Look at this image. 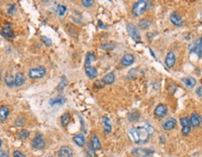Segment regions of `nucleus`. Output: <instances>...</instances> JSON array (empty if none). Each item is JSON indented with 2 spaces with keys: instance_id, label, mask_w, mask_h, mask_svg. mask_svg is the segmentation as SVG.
<instances>
[{
  "instance_id": "nucleus-1",
  "label": "nucleus",
  "mask_w": 202,
  "mask_h": 157,
  "mask_svg": "<svg viewBox=\"0 0 202 157\" xmlns=\"http://www.w3.org/2000/svg\"><path fill=\"white\" fill-rule=\"evenodd\" d=\"M129 134L132 138V140L137 143V144H143L146 143L149 140L150 135L149 133L143 128L142 126L140 127H134L129 130Z\"/></svg>"
},
{
  "instance_id": "nucleus-2",
  "label": "nucleus",
  "mask_w": 202,
  "mask_h": 157,
  "mask_svg": "<svg viewBox=\"0 0 202 157\" xmlns=\"http://www.w3.org/2000/svg\"><path fill=\"white\" fill-rule=\"evenodd\" d=\"M147 7H148V2L144 0H140L134 4L132 12L135 16H140L141 14H143L146 11Z\"/></svg>"
},
{
  "instance_id": "nucleus-3",
  "label": "nucleus",
  "mask_w": 202,
  "mask_h": 157,
  "mask_svg": "<svg viewBox=\"0 0 202 157\" xmlns=\"http://www.w3.org/2000/svg\"><path fill=\"white\" fill-rule=\"evenodd\" d=\"M126 30H127L129 36L133 38V40H135L136 42H140V31H139L138 27H137L134 23H127V25H126Z\"/></svg>"
},
{
  "instance_id": "nucleus-4",
  "label": "nucleus",
  "mask_w": 202,
  "mask_h": 157,
  "mask_svg": "<svg viewBox=\"0 0 202 157\" xmlns=\"http://www.w3.org/2000/svg\"><path fill=\"white\" fill-rule=\"evenodd\" d=\"M46 74V68L43 66H37L35 68L30 69L29 71V77L31 79H41Z\"/></svg>"
},
{
  "instance_id": "nucleus-5",
  "label": "nucleus",
  "mask_w": 202,
  "mask_h": 157,
  "mask_svg": "<svg viewBox=\"0 0 202 157\" xmlns=\"http://www.w3.org/2000/svg\"><path fill=\"white\" fill-rule=\"evenodd\" d=\"M32 146L36 150H42L45 147V140L41 134H38L35 139L32 140Z\"/></svg>"
},
{
  "instance_id": "nucleus-6",
  "label": "nucleus",
  "mask_w": 202,
  "mask_h": 157,
  "mask_svg": "<svg viewBox=\"0 0 202 157\" xmlns=\"http://www.w3.org/2000/svg\"><path fill=\"white\" fill-rule=\"evenodd\" d=\"M153 153L152 150L147 148H136L132 151V155L136 157H146Z\"/></svg>"
},
{
  "instance_id": "nucleus-7",
  "label": "nucleus",
  "mask_w": 202,
  "mask_h": 157,
  "mask_svg": "<svg viewBox=\"0 0 202 157\" xmlns=\"http://www.w3.org/2000/svg\"><path fill=\"white\" fill-rule=\"evenodd\" d=\"M168 113V108L164 104H159L155 109V115L157 118H163Z\"/></svg>"
},
{
  "instance_id": "nucleus-8",
  "label": "nucleus",
  "mask_w": 202,
  "mask_h": 157,
  "mask_svg": "<svg viewBox=\"0 0 202 157\" xmlns=\"http://www.w3.org/2000/svg\"><path fill=\"white\" fill-rule=\"evenodd\" d=\"M1 34L6 38L12 37H13V30L11 28V24L8 23V22L5 23L4 26H3V28H2V30H1Z\"/></svg>"
},
{
  "instance_id": "nucleus-9",
  "label": "nucleus",
  "mask_w": 202,
  "mask_h": 157,
  "mask_svg": "<svg viewBox=\"0 0 202 157\" xmlns=\"http://www.w3.org/2000/svg\"><path fill=\"white\" fill-rule=\"evenodd\" d=\"M59 157H73V151L68 146H62L58 151Z\"/></svg>"
},
{
  "instance_id": "nucleus-10",
  "label": "nucleus",
  "mask_w": 202,
  "mask_h": 157,
  "mask_svg": "<svg viewBox=\"0 0 202 157\" xmlns=\"http://www.w3.org/2000/svg\"><path fill=\"white\" fill-rule=\"evenodd\" d=\"M176 125H177V122H176L175 119H173V118H169V119H167V120L163 123L162 126H163L164 130L170 131V130H172V129L176 126Z\"/></svg>"
},
{
  "instance_id": "nucleus-11",
  "label": "nucleus",
  "mask_w": 202,
  "mask_h": 157,
  "mask_svg": "<svg viewBox=\"0 0 202 157\" xmlns=\"http://www.w3.org/2000/svg\"><path fill=\"white\" fill-rule=\"evenodd\" d=\"M175 62H176L175 54H174L173 52H170L167 54V57H166V60H165L166 66H167L169 68H171V67H173V66L175 65Z\"/></svg>"
},
{
  "instance_id": "nucleus-12",
  "label": "nucleus",
  "mask_w": 202,
  "mask_h": 157,
  "mask_svg": "<svg viewBox=\"0 0 202 157\" xmlns=\"http://www.w3.org/2000/svg\"><path fill=\"white\" fill-rule=\"evenodd\" d=\"M134 61H135V58H134V56H133L132 54H130V53H126V54L123 56L122 60H121V64H122L123 66H131V65L134 63Z\"/></svg>"
},
{
  "instance_id": "nucleus-13",
  "label": "nucleus",
  "mask_w": 202,
  "mask_h": 157,
  "mask_svg": "<svg viewBox=\"0 0 202 157\" xmlns=\"http://www.w3.org/2000/svg\"><path fill=\"white\" fill-rule=\"evenodd\" d=\"M190 125L194 127H198L201 124V116L198 113H193L190 117Z\"/></svg>"
},
{
  "instance_id": "nucleus-14",
  "label": "nucleus",
  "mask_w": 202,
  "mask_h": 157,
  "mask_svg": "<svg viewBox=\"0 0 202 157\" xmlns=\"http://www.w3.org/2000/svg\"><path fill=\"white\" fill-rule=\"evenodd\" d=\"M102 122H103V126H104V131L106 134H110L112 130V126H111V120L107 117V116H103L102 117Z\"/></svg>"
},
{
  "instance_id": "nucleus-15",
  "label": "nucleus",
  "mask_w": 202,
  "mask_h": 157,
  "mask_svg": "<svg viewBox=\"0 0 202 157\" xmlns=\"http://www.w3.org/2000/svg\"><path fill=\"white\" fill-rule=\"evenodd\" d=\"M170 22H171L174 25H176V26H182V25H183L182 18L179 16V14H178V13H176V12L171 13V14H170Z\"/></svg>"
},
{
  "instance_id": "nucleus-16",
  "label": "nucleus",
  "mask_w": 202,
  "mask_h": 157,
  "mask_svg": "<svg viewBox=\"0 0 202 157\" xmlns=\"http://www.w3.org/2000/svg\"><path fill=\"white\" fill-rule=\"evenodd\" d=\"M189 48H190V51H191V52H195V53H196V54H198L200 57H201L202 47H201V45H200V41H199V40H198V42L191 44V45L189 46Z\"/></svg>"
},
{
  "instance_id": "nucleus-17",
  "label": "nucleus",
  "mask_w": 202,
  "mask_h": 157,
  "mask_svg": "<svg viewBox=\"0 0 202 157\" xmlns=\"http://www.w3.org/2000/svg\"><path fill=\"white\" fill-rule=\"evenodd\" d=\"M14 79H15V86L17 87L22 86L25 81V76L23 75V73H21V72L17 73Z\"/></svg>"
},
{
  "instance_id": "nucleus-18",
  "label": "nucleus",
  "mask_w": 202,
  "mask_h": 157,
  "mask_svg": "<svg viewBox=\"0 0 202 157\" xmlns=\"http://www.w3.org/2000/svg\"><path fill=\"white\" fill-rule=\"evenodd\" d=\"M85 73H86V75H87L89 78H91V79H95V78L97 77V71H96V69L94 66H85Z\"/></svg>"
},
{
  "instance_id": "nucleus-19",
  "label": "nucleus",
  "mask_w": 202,
  "mask_h": 157,
  "mask_svg": "<svg viewBox=\"0 0 202 157\" xmlns=\"http://www.w3.org/2000/svg\"><path fill=\"white\" fill-rule=\"evenodd\" d=\"M91 145L94 148V150H99L101 148V143L99 139L96 136V135H92L91 137Z\"/></svg>"
},
{
  "instance_id": "nucleus-20",
  "label": "nucleus",
  "mask_w": 202,
  "mask_h": 157,
  "mask_svg": "<svg viewBox=\"0 0 202 157\" xmlns=\"http://www.w3.org/2000/svg\"><path fill=\"white\" fill-rule=\"evenodd\" d=\"M102 81L105 84H108V85L112 84L115 81V75L113 73H108L107 75L103 77Z\"/></svg>"
},
{
  "instance_id": "nucleus-21",
  "label": "nucleus",
  "mask_w": 202,
  "mask_h": 157,
  "mask_svg": "<svg viewBox=\"0 0 202 157\" xmlns=\"http://www.w3.org/2000/svg\"><path fill=\"white\" fill-rule=\"evenodd\" d=\"M73 140H74V142H75L78 146H80V147H82V146H84V144H85V138H84V136H83L82 134H78V135H76V136L73 138Z\"/></svg>"
},
{
  "instance_id": "nucleus-22",
  "label": "nucleus",
  "mask_w": 202,
  "mask_h": 157,
  "mask_svg": "<svg viewBox=\"0 0 202 157\" xmlns=\"http://www.w3.org/2000/svg\"><path fill=\"white\" fill-rule=\"evenodd\" d=\"M140 111H138V110H133V111H131V112L129 113V115H128V120H129L130 122H132V123L138 122V121L140 120Z\"/></svg>"
},
{
  "instance_id": "nucleus-23",
  "label": "nucleus",
  "mask_w": 202,
  "mask_h": 157,
  "mask_svg": "<svg viewBox=\"0 0 202 157\" xmlns=\"http://www.w3.org/2000/svg\"><path fill=\"white\" fill-rule=\"evenodd\" d=\"M182 81H183L187 87H189V88H193V87L196 85V83H197L196 80L193 79V78H184V79L182 80Z\"/></svg>"
},
{
  "instance_id": "nucleus-24",
  "label": "nucleus",
  "mask_w": 202,
  "mask_h": 157,
  "mask_svg": "<svg viewBox=\"0 0 202 157\" xmlns=\"http://www.w3.org/2000/svg\"><path fill=\"white\" fill-rule=\"evenodd\" d=\"M5 83L7 87H12L13 85H15V79L12 75L7 74L5 78Z\"/></svg>"
},
{
  "instance_id": "nucleus-25",
  "label": "nucleus",
  "mask_w": 202,
  "mask_h": 157,
  "mask_svg": "<svg viewBox=\"0 0 202 157\" xmlns=\"http://www.w3.org/2000/svg\"><path fill=\"white\" fill-rule=\"evenodd\" d=\"M9 110L7 107H1L0 108V121H5L8 116Z\"/></svg>"
},
{
  "instance_id": "nucleus-26",
  "label": "nucleus",
  "mask_w": 202,
  "mask_h": 157,
  "mask_svg": "<svg viewBox=\"0 0 202 157\" xmlns=\"http://www.w3.org/2000/svg\"><path fill=\"white\" fill-rule=\"evenodd\" d=\"M150 25H151V22H150V20H148V19H142V20H140V21L139 22V26H140L141 29H143V30L149 28Z\"/></svg>"
},
{
  "instance_id": "nucleus-27",
  "label": "nucleus",
  "mask_w": 202,
  "mask_h": 157,
  "mask_svg": "<svg viewBox=\"0 0 202 157\" xmlns=\"http://www.w3.org/2000/svg\"><path fill=\"white\" fill-rule=\"evenodd\" d=\"M67 78H66V76H63L62 79H61L60 83L58 84V86H57V88H56V90H57L58 92H63V90L65 89V87L67 86Z\"/></svg>"
},
{
  "instance_id": "nucleus-28",
  "label": "nucleus",
  "mask_w": 202,
  "mask_h": 157,
  "mask_svg": "<svg viewBox=\"0 0 202 157\" xmlns=\"http://www.w3.org/2000/svg\"><path fill=\"white\" fill-rule=\"evenodd\" d=\"M69 121H70V114L68 112L64 113L62 115V117H61V124H62V125L63 126H67L68 125Z\"/></svg>"
},
{
  "instance_id": "nucleus-29",
  "label": "nucleus",
  "mask_w": 202,
  "mask_h": 157,
  "mask_svg": "<svg viewBox=\"0 0 202 157\" xmlns=\"http://www.w3.org/2000/svg\"><path fill=\"white\" fill-rule=\"evenodd\" d=\"M115 46L116 45L113 42H106V43H103L100 46V48L102 50H105V51H111V50H113L115 48Z\"/></svg>"
},
{
  "instance_id": "nucleus-30",
  "label": "nucleus",
  "mask_w": 202,
  "mask_h": 157,
  "mask_svg": "<svg viewBox=\"0 0 202 157\" xmlns=\"http://www.w3.org/2000/svg\"><path fill=\"white\" fill-rule=\"evenodd\" d=\"M95 60V56L92 52H88L86 55V59H85V66H91L92 62Z\"/></svg>"
},
{
  "instance_id": "nucleus-31",
  "label": "nucleus",
  "mask_w": 202,
  "mask_h": 157,
  "mask_svg": "<svg viewBox=\"0 0 202 157\" xmlns=\"http://www.w3.org/2000/svg\"><path fill=\"white\" fill-rule=\"evenodd\" d=\"M142 127L143 128H145V130L149 133V135L151 136V135H153L154 133H155V128L152 126V125H150L149 124H147V123H144L143 124V125H142Z\"/></svg>"
},
{
  "instance_id": "nucleus-32",
  "label": "nucleus",
  "mask_w": 202,
  "mask_h": 157,
  "mask_svg": "<svg viewBox=\"0 0 202 157\" xmlns=\"http://www.w3.org/2000/svg\"><path fill=\"white\" fill-rule=\"evenodd\" d=\"M56 10H57V12H58V14L60 16H63V15H65V13L67 11V7L65 6H63V5H57Z\"/></svg>"
},
{
  "instance_id": "nucleus-33",
  "label": "nucleus",
  "mask_w": 202,
  "mask_h": 157,
  "mask_svg": "<svg viewBox=\"0 0 202 157\" xmlns=\"http://www.w3.org/2000/svg\"><path fill=\"white\" fill-rule=\"evenodd\" d=\"M18 136L21 140H26L29 137V132L27 130H21L19 131Z\"/></svg>"
},
{
  "instance_id": "nucleus-34",
  "label": "nucleus",
  "mask_w": 202,
  "mask_h": 157,
  "mask_svg": "<svg viewBox=\"0 0 202 157\" xmlns=\"http://www.w3.org/2000/svg\"><path fill=\"white\" fill-rule=\"evenodd\" d=\"M180 123H181V125H182L183 127H185V126H190V125H190L189 119H188V118H185V117L181 118V119H180Z\"/></svg>"
},
{
  "instance_id": "nucleus-35",
  "label": "nucleus",
  "mask_w": 202,
  "mask_h": 157,
  "mask_svg": "<svg viewBox=\"0 0 202 157\" xmlns=\"http://www.w3.org/2000/svg\"><path fill=\"white\" fill-rule=\"evenodd\" d=\"M65 102V98L63 97H58V98H55V99H52L51 100L50 104L51 105H55V104H63Z\"/></svg>"
},
{
  "instance_id": "nucleus-36",
  "label": "nucleus",
  "mask_w": 202,
  "mask_h": 157,
  "mask_svg": "<svg viewBox=\"0 0 202 157\" xmlns=\"http://www.w3.org/2000/svg\"><path fill=\"white\" fill-rule=\"evenodd\" d=\"M87 156L96 157L95 150H94V148L92 147V145H88V148H87Z\"/></svg>"
},
{
  "instance_id": "nucleus-37",
  "label": "nucleus",
  "mask_w": 202,
  "mask_h": 157,
  "mask_svg": "<svg viewBox=\"0 0 202 157\" xmlns=\"http://www.w3.org/2000/svg\"><path fill=\"white\" fill-rule=\"evenodd\" d=\"M190 131H191V126H185V127H183V129H182V133H183V135H185V136H187V135L190 133Z\"/></svg>"
},
{
  "instance_id": "nucleus-38",
  "label": "nucleus",
  "mask_w": 202,
  "mask_h": 157,
  "mask_svg": "<svg viewBox=\"0 0 202 157\" xmlns=\"http://www.w3.org/2000/svg\"><path fill=\"white\" fill-rule=\"evenodd\" d=\"M41 39H42V41H43L47 46H51V45H52V39H51V38H49V37H42Z\"/></svg>"
},
{
  "instance_id": "nucleus-39",
  "label": "nucleus",
  "mask_w": 202,
  "mask_h": 157,
  "mask_svg": "<svg viewBox=\"0 0 202 157\" xmlns=\"http://www.w3.org/2000/svg\"><path fill=\"white\" fill-rule=\"evenodd\" d=\"M94 1L93 0H82L81 1V4L84 6V7H91L93 5Z\"/></svg>"
},
{
  "instance_id": "nucleus-40",
  "label": "nucleus",
  "mask_w": 202,
  "mask_h": 157,
  "mask_svg": "<svg viewBox=\"0 0 202 157\" xmlns=\"http://www.w3.org/2000/svg\"><path fill=\"white\" fill-rule=\"evenodd\" d=\"M104 85H105V83L103 82L102 80H101V81H97L95 83V87H96V88H102V87H104Z\"/></svg>"
},
{
  "instance_id": "nucleus-41",
  "label": "nucleus",
  "mask_w": 202,
  "mask_h": 157,
  "mask_svg": "<svg viewBox=\"0 0 202 157\" xmlns=\"http://www.w3.org/2000/svg\"><path fill=\"white\" fill-rule=\"evenodd\" d=\"M13 155H14V157H25L22 153H21V152H19V151H15V152L13 153Z\"/></svg>"
},
{
  "instance_id": "nucleus-42",
  "label": "nucleus",
  "mask_w": 202,
  "mask_h": 157,
  "mask_svg": "<svg viewBox=\"0 0 202 157\" xmlns=\"http://www.w3.org/2000/svg\"><path fill=\"white\" fill-rule=\"evenodd\" d=\"M16 125H18V126H22V125H23V121H22L21 118H18V119L16 120Z\"/></svg>"
},
{
  "instance_id": "nucleus-43",
  "label": "nucleus",
  "mask_w": 202,
  "mask_h": 157,
  "mask_svg": "<svg viewBox=\"0 0 202 157\" xmlns=\"http://www.w3.org/2000/svg\"><path fill=\"white\" fill-rule=\"evenodd\" d=\"M197 94H198V96H202V86H200V87L197 89Z\"/></svg>"
},
{
  "instance_id": "nucleus-44",
  "label": "nucleus",
  "mask_w": 202,
  "mask_h": 157,
  "mask_svg": "<svg viewBox=\"0 0 202 157\" xmlns=\"http://www.w3.org/2000/svg\"><path fill=\"white\" fill-rule=\"evenodd\" d=\"M0 157H8V155L5 154L4 152H0Z\"/></svg>"
},
{
  "instance_id": "nucleus-45",
  "label": "nucleus",
  "mask_w": 202,
  "mask_h": 157,
  "mask_svg": "<svg viewBox=\"0 0 202 157\" xmlns=\"http://www.w3.org/2000/svg\"><path fill=\"white\" fill-rule=\"evenodd\" d=\"M199 41H200V45H201V47H202V37L200 38V40H199Z\"/></svg>"
},
{
  "instance_id": "nucleus-46",
  "label": "nucleus",
  "mask_w": 202,
  "mask_h": 157,
  "mask_svg": "<svg viewBox=\"0 0 202 157\" xmlns=\"http://www.w3.org/2000/svg\"><path fill=\"white\" fill-rule=\"evenodd\" d=\"M1 145H2V141H1V140H0V148H1Z\"/></svg>"
},
{
  "instance_id": "nucleus-47",
  "label": "nucleus",
  "mask_w": 202,
  "mask_h": 157,
  "mask_svg": "<svg viewBox=\"0 0 202 157\" xmlns=\"http://www.w3.org/2000/svg\"><path fill=\"white\" fill-rule=\"evenodd\" d=\"M0 81H1V76H0Z\"/></svg>"
},
{
  "instance_id": "nucleus-48",
  "label": "nucleus",
  "mask_w": 202,
  "mask_h": 157,
  "mask_svg": "<svg viewBox=\"0 0 202 157\" xmlns=\"http://www.w3.org/2000/svg\"><path fill=\"white\" fill-rule=\"evenodd\" d=\"M51 157H53V156H51Z\"/></svg>"
}]
</instances>
